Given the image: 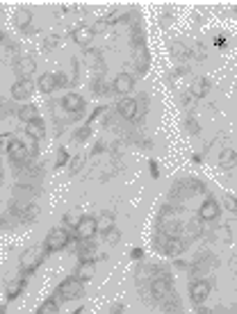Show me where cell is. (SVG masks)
Masks as SVG:
<instances>
[{"label":"cell","mask_w":237,"mask_h":314,"mask_svg":"<svg viewBox=\"0 0 237 314\" xmlns=\"http://www.w3.org/2000/svg\"><path fill=\"white\" fill-rule=\"evenodd\" d=\"M50 251L41 244V246H30L28 251H25L23 255H21V273L23 275H30L34 273L37 269H39V264L46 260V255H48Z\"/></svg>","instance_id":"obj_1"},{"label":"cell","mask_w":237,"mask_h":314,"mask_svg":"<svg viewBox=\"0 0 237 314\" xmlns=\"http://www.w3.org/2000/svg\"><path fill=\"white\" fill-rule=\"evenodd\" d=\"M68 244H71V232H68L66 228H52L48 232V237H46L44 246L48 248V251H62Z\"/></svg>","instance_id":"obj_2"},{"label":"cell","mask_w":237,"mask_h":314,"mask_svg":"<svg viewBox=\"0 0 237 314\" xmlns=\"http://www.w3.org/2000/svg\"><path fill=\"white\" fill-rule=\"evenodd\" d=\"M57 299L60 301H71V299H78L82 296V283H78L76 278H66L64 283L57 287Z\"/></svg>","instance_id":"obj_3"},{"label":"cell","mask_w":237,"mask_h":314,"mask_svg":"<svg viewBox=\"0 0 237 314\" xmlns=\"http://www.w3.org/2000/svg\"><path fill=\"white\" fill-rule=\"evenodd\" d=\"M96 232L98 230H96V219H94V216H82V219L78 221L76 239H80V242H92Z\"/></svg>","instance_id":"obj_4"},{"label":"cell","mask_w":237,"mask_h":314,"mask_svg":"<svg viewBox=\"0 0 237 314\" xmlns=\"http://www.w3.org/2000/svg\"><path fill=\"white\" fill-rule=\"evenodd\" d=\"M155 248L160 253H165V255H178L183 251V242L180 239H176V237H160L157 235L155 237Z\"/></svg>","instance_id":"obj_5"},{"label":"cell","mask_w":237,"mask_h":314,"mask_svg":"<svg viewBox=\"0 0 237 314\" xmlns=\"http://www.w3.org/2000/svg\"><path fill=\"white\" fill-rule=\"evenodd\" d=\"M210 289H212V287H210V283L208 280H194L192 285H189V299H192L194 303H205L208 301V296H210Z\"/></svg>","instance_id":"obj_6"},{"label":"cell","mask_w":237,"mask_h":314,"mask_svg":"<svg viewBox=\"0 0 237 314\" xmlns=\"http://www.w3.org/2000/svg\"><path fill=\"white\" fill-rule=\"evenodd\" d=\"M7 155L9 159H12L16 167H21V164L25 162L30 155H28V148H25V143L23 141H19V139H12L9 141V146H7Z\"/></svg>","instance_id":"obj_7"},{"label":"cell","mask_w":237,"mask_h":314,"mask_svg":"<svg viewBox=\"0 0 237 314\" xmlns=\"http://www.w3.org/2000/svg\"><path fill=\"white\" fill-rule=\"evenodd\" d=\"M32 89H34V82H32V80H28V78L16 80V82L12 84V98H14V100H25V98H30Z\"/></svg>","instance_id":"obj_8"},{"label":"cell","mask_w":237,"mask_h":314,"mask_svg":"<svg viewBox=\"0 0 237 314\" xmlns=\"http://www.w3.org/2000/svg\"><path fill=\"white\" fill-rule=\"evenodd\" d=\"M62 107H64L68 114H80V112L85 109V98L78 94H66L64 98H62Z\"/></svg>","instance_id":"obj_9"},{"label":"cell","mask_w":237,"mask_h":314,"mask_svg":"<svg viewBox=\"0 0 237 314\" xmlns=\"http://www.w3.org/2000/svg\"><path fill=\"white\" fill-rule=\"evenodd\" d=\"M151 294L157 301L167 299V294H171V278H155L151 283Z\"/></svg>","instance_id":"obj_10"},{"label":"cell","mask_w":237,"mask_h":314,"mask_svg":"<svg viewBox=\"0 0 237 314\" xmlns=\"http://www.w3.org/2000/svg\"><path fill=\"white\" fill-rule=\"evenodd\" d=\"M117 112L123 119L135 121L137 119V98H121L117 103Z\"/></svg>","instance_id":"obj_11"},{"label":"cell","mask_w":237,"mask_h":314,"mask_svg":"<svg viewBox=\"0 0 237 314\" xmlns=\"http://www.w3.org/2000/svg\"><path fill=\"white\" fill-rule=\"evenodd\" d=\"M25 278H28V275L19 273L16 278L9 280V283H7V287H5V296H7L9 301H14V299H16V296L21 294V291L25 289V285H28V280H25Z\"/></svg>","instance_id":"obj_12"},{"label":"cell","mask_w":237,"mask_h":314,"mask_svg":"<svg viewBox=\"0 0 237 314\" xmlns=\"http://www.w3.org/2000/svg\"><path fill=\"white\" fill-rule=\"evenodd\" d=\"M114 91L121 94V96H128L130 91H133V87H135V80L133 76H128V73H119L117 78H114Z\"/></svg>","instance_id":"obj_13"},{"label":"cell","mask_w":237,"mask_h":314,"mask_svg":"<svg viewBox=\"0 0 237 314\" xmlns=\"http://www.w3.org/2000/svg\"><path fill=\"white\" fill-rule=\"evenodd\" d=\"M94 273H96V267H94V260H85V262H80V267L76 269L73 278H76L78 283L85 285L87 280H92V278H94Z\"/></svg>","instance_id":"obj_14"},{"label":"cell","mask_w":237,"mask_h":314,"mask_svg":"<svg viewBox=\"0 0 237 314\" xmlns=\"http://www.w3.org/2000/svg\"><path fill=\"white\" fill-rule=\"evenodd\" d=\"M135 62H137V71H139V73L149 71V50H146L144 41L135 44Z\"/></svg>","instance_id":"obj_15"},{"label":"cell","mask_w":237,"mask_h":314,"mask_svg":"<svg viewBox=\"0 0 237 314\" xmlns=\"http://www.w3.org/2000/svg\"><path fill=\"white\" fill-rule=\"evenodd\" d=\"M71 34H73V41H76V44L89 46V44H92L94 32H92V28H89V25H76V28L71 30Z\"/></svg>","instance_id":"obj_16"},{"label":"cell","mask_w":237,"mask_h":314,"mask_svg":"<svg viewBox=\"0 0 237 314\" xmlns=\"http://www.w3.org/2000/svg\"><path fill=\"white\" fill-rule=\"evenodd\" d=\"M198 216H201V221H214L219 216V205L217 200L208 198L205 203L201 205V210H198Z\"/></svg>","instance_id":"obj_17"},{"label":"cell","mask_w":237,"mask_h":314,"mask_svg":"<svg viewBox=\"0 0 237 314\" xmlns=\"http://www.w3.org/2000/svg\"><path fill=\"white\" fill-rule=\"evenodd\" d=\"M25 135H28L30 139H34V141L44 139V135H46V125H44V121L37 119V121H30V123H25Z\"/></svg>","instance_id":"obj_18"},{"label":"cell","mask_w":237,"mask_h":314,"mask_svg":"<svg viewBox=\"0 0 237 314\" xmlns=\"http://www.w3.org/2000/svg\"><path fill=\"white\" fill-rule=\"evenodd\" d=\"M37 87H39L41 94H50L55 91V73H41L39 80H37Z\"/></svg>","instance_id":"obj_19"},{"label":"cell","mask_w":237,"mask_h":314,"mask_svg":"<svg viewBox=\"0 0 237 314\" xmlns=\"http://www.w3.org/2000/svg\"><path fill=\"white\" fill-rule=\"evenodd\" d=\"M208 89H210L208 78H196L192 82V96H194V98H203V96L208 94Z\"/></svg>","instance_id":"obj_20"},{"label":"cell","mask_w":237,"mask_h":314,"mask_svg":"<svg viewBox=\"0 0 237 314\" xmlns=\"http://www.w3.org/2000/svg\"><path fill=\"white\" fill-rule=\"evenodd\" d=\"M14 23H16V28H23V30H28V25L32 23V12L30 9H25V7H21L16 16H14Z\"/></svg>","instance_id":"obj_21"},{"label":"cell","mask_w":237,"mask_h":314,"mask_svg":"<svg viewBox=\"0 0 237 314\" xmlns=\"http://www.w3.org/2000/svg\"><path fill=\"white\" fill-rule=\"evenodd\" d=\"M19 119L23 121V123H30V121L39 119V112H37L34 105H23V107L19 109Z\"/></svg>","instance_id":"obj_22"},{"label":"cell","mask_w":237,"mask_h":314,"mask_svg":"<svg viewBox=\"0 0 237 314\" xmlns=\"http://www.w3.org/2000/svg\"><path fill=\"white\" fill-rule=\"evenodd\" d=\"M34 314H60V305H57L55 296H52V299H46V301L39 305V310H37Z\"/></svg>","instance_id":"obj_23"},{"label":"cell","mask_w":237,"mask_h":314,"mask_svg":"<svg viewBox=\"0 0 237 314\" xmlns=\"http://www.w3.org/2000/svg\"><path fill=\"white\" fill-rule=\"evenodd\" d=\"M219 164L224 169H233L235 167V151H233V148H226V151L221 153V155H219Z\"/></svg>","instance_id":"obj_24"},{"label":"cell","mask_w":237,"mask_h":314,"mask_svg":"<svg viewBox=\"0 0 237 314\" xmlns=\"http://www.w3.org/2000/svg\"><path fill=\"white\" fill-rule=\"evenodd\" d=\"M114 228V219H112V214H105L101 216V219H96V230H101V232H107V230H112Z\"/></svg>","instance_id":"obj_25"},{"label":"cell","mask_w":237,"mask_h":314,"mask_svg":"<svg viewBox=\"0 0 237 314\" xmlns=\"http://www.w3.org/2000/svg\"><path fill=\"white\" fill-rule=\"evenodd\" d=\"M85 167V155H76L68 162V171H71V175H76V173H80V169Z\"/></svg>","instance_id":"obj_26"},{"label":"cell","mask_w":237,"mask_h":314,"mask_svg":"<svg viewBox=\"0 0 237 314\" xmlns=\"http://www.w3.org/2000/svg\"><path fill=\"white\" fill-rule=\"evenodd\" d=\"M19 68H21V73H23V76H30V73L34 71V62L25 57V60H21V62H19Z\"/></svg>","instance_id":"obj_27"},{"label":"cell","mask_w":237,"mask_h":314,"mask_svg":"<svg viewBox=\"0 0 237 314\" xmlns=\"http://www.w3.org/2000/svg\"><path fill=\"white\" fill-rule=\"evenodd\" d=\"M78 255H80L82 262H85V260H92V255H94V244H82V248L78 251Z\"/></svg>","instance_id":"obj_28"},{"label":"cell","mask_w":237,"mask_h":314,"mask_svg":"<svg viewBox=\"0 0 237 314\" xmlns=\"http://www.w3.org/2000/svg\"><path fill=\"white\" fill-rule=\"evenodd\" d=\"M66 162H68V151H66V148H60V151H57V159H55V167L60 169V167H64Z\"/></svg>","instance_id":"obj_29"},{"label":"cell","mask_w":237,"mask_h":314,"mask_svg":"<svg viewBox=\"0 0 237 314\" xmlns=\"http://www.w3.org/2000/svg\"><path fill=\"white\" fill-rule=\"evenodd\" d=\"M119 230H117V228H112V230H107V232H105V244H117L119 242Z\"/></svg>","instance_id":"obj_30"},{"label":"cell","mask_w":237,"mask_h":314,"mask_svg":"<svg viewBox=\"0 0 237 314\" xmlns=\"http://www.w3.org/2000/svg\"><path fill=\"white\" fill-rule=\"evenodd\" d=\"M110 25V21L107 19H101V21H96V23L92 25V32L94 34H98V32H105V28H107Z\"/></svg>","instance_id":"obj_31"},{"label":"cell","mask_w":237,"mask_h":314,"mask_svg":"<svg viewBox=\"0 0 237 314\" xmlns=\"http://www.w3.org/2000/svg\"><path fill=\"white\" fill-rule=\"evenodd\" d=\"M224 207H226V210H228V212H235L237 210V203H235V196H224Z\"/></svg>","instance_id":"obj_32"},{"label":"cell","mask_w":237,"mask_h":314,"mask_svg":"<svg viewBox=\"0 0 237 314\" xmlns=\"http://www.w3.org/2000/svg\"><path fill=\"white\" fill-rule=\"evenodd\" d=\"M52 46H60V36H48L46 39V50H50Z\"/></svg>","instance_id":"obj_33"},{"label":"cell","mask_w":237,"mask_h":314,"mask_svg":"<svg viewBox=\"0 0 237 314\" xmlns=\"http://www.w3.org/2000/svg\"><path fill=\"white\" fill-rule=\"evenodd\" d=\"M187 127L194 132V135H198V125H196V121H194V119H189V121H187Z\"/></svg>","instance_id":"obj_34"},{"label":"cell","mask_w":237,"mask_h":314,"mask_svg":"<svg viewBox=\"0 0 237 314\" xmlns=\"http://www.w3.org/2000/svg\"><path fill=\"white\" fill-rule=\"evenodd\" d=\"M87 135H89V127H82V130H78V139H80V141H85Z\"/></svg>","instance_id":"obj_35"},{"label":"cell","mask_w":237,"mask_h":314,"mask_svg":"<svg viewBox=\"0 0 237 314\" xmlns=\"http://www.w3.org/2000/svg\"><path fill=\"white\" fill-rule=\"evenodd\" d=\"M9 141H12V137H7V135L0 137V148H7V146H9Z\"/></svg>","instance_id":"obj_36"},{"label":"cell","mask_w":237,"mask_h":314,"mask_svg":"<svg viewBox=\"0 0 237 314\" xmlns=\"http://www.w3.org/2000/svg\"><path fill=\"white\" fill-rule=\"evenodd\" d=\"M133 257H135V260L141 257V251H139V248H135V251H133Z\"/></svg>","instance_id":"obj_37"},{"label":"cell","mask_w":237,"mask_h":314,"mask_svg":"<svg viewBox=\"0 0 237 314\" xmlns=\"http://www.w3.org/2000/svg\"><path fill=\"white\" fill-rule=\"evenodd\" d=\"M121 312H123V307H121V305H114V310H112V314H121Z\"/></svg>","instance_id":"obj_38"},{"label":"cell","mask_w":237,"mask_h":314,"mask_svg":"<svg viewBox=\"0 0 237 314\" xmlns=\"http://www.w3.org/2000/svg\"><path fill=\"white\" fill-rule=\"evenodd\" d=\"M224 41H226L224 36H217V39H214V44H217V46H224Z\"/></svg>","instance_id":"obj_39"},{"label":"cell","mask_w":237,"mask_h":314,"mask_svg":"<svg viewBox=\"0 0 237 314\" xmlns=\"http://www.w3.org/2000/svg\"><path fill=\"white\" fill-rule=\"evenodd\" d=\"M0 314H5V307H0Z\"/></svg>","instance_id":"obj_40"},{"label":"cell","mask_w":237,"mask_h":314,"mask_svg":"<svg viewBox=\"0 0 237 314\" xmlns=\"http://www.w3.org/2000/svg\"><path fill=\"white\" fill-rule=\"evenodd\" d=\"M0 44H3V32H0Z\"/></svg>","instance_id":"obj_41"}]
</instances>
